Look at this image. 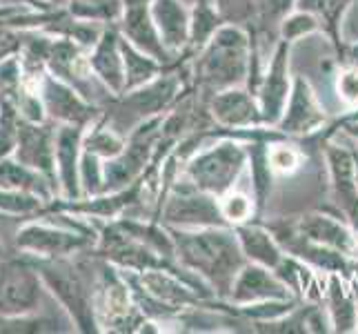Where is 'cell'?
I'll use <instances>...</instances> for the list:
<instances>
[{
    "mask_svg": "<svg viewBox=\"0 0 358 334\" xmlns=\"http://www.w3.org/2000/svg\"><path fill=\"white\" fill-rule=\"evenodd\" d=\"M43 105L49 116H54L63 125H80L94 123L101 111H98L87 98L78 90H73L69 83L60 81L58 76H45L43 81Z\"/></svg>",
    "mask_w": 358,
    "mask_h": 334,
    "instance_id": "cell-14",
    "label": "cell"
},
{
    "mask_svg": "<svg viewBox=\"0 0 358 334\" xmlns=\"http://www.w3.org/2000/svg\"><path fill=\"white\" fill-rule=\"evenodd\" d=\"M80 156H83V127L63 125L56 132V165L60 188L69 201L80 196Z\"/></svg>",
    "mask_w": 358,
    "mask_h": 334,
    "instance_id": "cell-19",
    "label": "cell"
},
{
    "mask_svg": "<svg viewBox=\"0 0 358 334\" xmlns=\"http://www.w3.org/2000/svg\"><path fill=\"white\" fill-rule=\"evenodd\" d=\"M294 230L303 239L331 247L345 256L358 258V232L343 216H331L325 212H312L299 218Z\"/></svg>",
    "mask_w": 358,
    "mask_h": 334,
    "instance_id": "cell-15",
    "label": "cell"
},
{
    "mask_svg": "<svg viewBox=\"0 0 358 334\" xmlns=\"http://www.w3.org/2000/svg\"><path fill=\"white\" fill-rule=\"evenodd\" d=\"M289 63H292V43L280 41L274 52H271V58L267 67L263 69L261 83H258L256 90V98L258 105H261V114L267 127L278 125L282 111H285V105L289 101L292 85H294Z\"/></svg>",
    "mask_w": 358,
    "mask_h": 334,
    "instance_id": "cell-7",
    "label": "cell"
},
{
    "mask_svg": "<svg viewBox=\"0 0 358 334\" xmlns=\"http://www.w3.org/2000/svg\"><path fill=\"white\" fill-rule=\"evenodd\" d=\"M334 92L338 101L348 109L358 107V65L356 63H350L338 69L334 78Z\"/></svg>",
    "mask_w": 358,
    "mask_h": 334,
    "instance_id": "cell-28",
    "label": "cell"
},
{
    "mask_svg": "<svg viewBox=\"0 0 358 334\" xmlns=\"http://www.w3.org/2000/svg\"><path fill=\"white\" fill-rule=\"evenodd\" d=\"M185 3H187V5H194V3H196V0H185Z\"/></svg>",
    "mask_w": 358,
    "mask_h": 334,
    "instance_id": "cell-37",
    "label": "cell"
},
{
    "mask_svg": "<svg viewBox=\"0 0 358 334\" xmlns=\"http://www.w3.org/2000/svg\"><path fill=\"white\" fill-rule=\"evenodd\" d=\"M176 245V261L209 283L220 301L229 296L231 283L247 263L236 230L229 225L214 228H167Z\"/></svg>",
    "mask_w": 358,
    "mask_h": 334,
    "instance_id": "cell-2",
    "label": "cell"
},
{
    "mask_svg": "<svg viewBox=\"0 0 358 334\" xmlns=\"http://www.w3.org/2000/svg\"><path fill=\"white\" fill-rule=\"evenodd\" d=\"M41 207L38 196L24 194V192H11V190H0V209L14 214H27Z\"/></svg>",
    "mask_w": 358,
    "mask_h": 334,
    "instance_id": "cell-30",
    "label": "cell"
},
{
    "mask_svg": "<svg viewBox=\"0 0 358 334\" xmlns=\"http://www.w3.org/2000/svg\"><path fill=\"white\" fill-rule=\"evenodd\" d=\"M90 65L92 71L114 96L125 92V58H122L118 25H109L103 29L101 39L90 52Z\"/></svg>",
    "mask_w": 358,
    "mask_h": 334,
    "instance_id": "cell-18",
    "label": "cell"
},
{
    "mask_svg": "<svg viewBox=\"0 0 358 334\" xmlns=\"http://www.w3.org/2000/svg\"><path fill=\"white\" fill-rule=\"evenodd\" d=\"M303 152L287 139L267 143V160L276 176H292L303 167Z\"/></svg>",
    "mask_w": 358,
    "mask_h": 334,
    "instance_id": "cell-26",
    "label": "cell"
},
{
    "mask_svg": "<svg viewBox=\"0 0 358 334\" xmlns=\"http://www.w3.org/2000/svg\"><path fill=\"white\" fill-rule=\"evenodd\" d=\"M41 301V274L27 263L11 261L0 270V312L27 314Z\"/></svg>",
    "mask_w": 358,
    "mask_h": 334,
    "instance_id": "cell-11",
    "label": "cell"
},
{
    "mask_svg": "<svg viewBox=\"0 0 358 334\" xmlns=\"http://www.w3.org/2000/svg\"><path fill=\"white\" fill-rule=\"evenodd\" d=\"M16 139L18 163L29 169H38L41 174L52 179L56 165V134L38 125H18Z\"/></svg>",
    "mask_w": 358,
    "mask_h": 334,
    "instance_id": "cell-20",
    "label": "cell"
},
{
    "mask_svg": "<svg viewBox=\"0 0 358 334\" xmlns=\"http://www.w3.org/2000/svg\"><path fill=\"white\" fill-rule=\"evenodd\" d=\"M178 67L180 60L174 67L160 74L158 78L143 85V88H136L116 96V105L105 111V125L127 139L141 123L156 116H165L189 92L192 78L185 76Z\"/></svg>",
    "mask_w": 358,
    "mask_h": 334,
    "instance_id": "cell-3",
    "label": "cell"
},
{
    "mask_svg": "<svg viewBox=\"0 0 358 334\" xmlns=\"http://www.w3.org/2000/svg\"><path fill=\"white\" fill-rule=\"evenodd\" d=\"M234 230H236V237L247 261L276 270V265L285 256V250H282V245L278 243L274 232L256 221L243 223V225H236Z\"/></svg>",
    "mask_w": 358,
    "mask_h": 334,
    "instance_id": "cell-21",
    "label": "cell"
},
{
    "mask_svg": "<svg viewBox=\"0 0 358 334\" xmlns=\"http://www.w3.org/2000/svg\"><path fill=\"white\" fill-rule=\"evenodd\" d=\"M296 3H299V0H261L258 16L263 18L265 25H269V20H271L278 29V22L285 18L289 11L296 9Z\"/></svg>",
    "mask_w": 358,
    "mask_h": 334,
    "instance_id": "cell-31",
    "label": "cell"
},
{
    "mask_svg": "<svg viewBox=\"0 0 358 334\" xmlns=\"http://www.w3.org/2000/svg\"><path fill=\"white\" fill-rule=\"evenodd\" d=\"M218 203H220V212H223V218L227 221V225H231V228L243 225V223H250V221H254L258 216L254 194L241 190L238 185L234 190H229L227 194L220 196Z\"/></svg>",
    "mask_w": 358,
    "mask_h": 334,
    "instance_id": "cell-25",
    "label": "cell"
},
{
    "mask_svg": "<svg viewBox=\"0 0 358 334\" xmlns=\"http://www.w3.org/2000/svg\"><path fill=\"white\" fill-rule=\"evenodd\" d=\"M118 32L125 41H129L134 47H138L141 52L150 54L152 58L160 60L163 65L171 67L176 65L180 58H174L167 47L163 45L158 27L152 16V3H134L125 5L122 9V16L118 20Z\"/></svg>",
    "mask_w": 358,
    "mask_h": 334,
    "instance_id": "cell-12",
    "label": "cell"
},
{
    "mask_svg": "<svg viewBox=\"0 0 358 334\" xmlns=\"http://www.w3.org/2000/svg\"><path fill=\"white\" fill-rule=\"evenodd\" d=\"M352 54H354V63L358 65V52H352Z\"/></svg>",
    "mask_w": 358,
    "mask_h": 334,
    "instance_id": "cell-36",
    "label": "cell"
},
{
    "mask_svg": "<svg viewBox=\"0 0 358 334\" xmlns=\"http://www.w3.org/2000/svg\"><path fill=\"white\" fill-rule=\"evenodd\" d=\"M152 16L167 52L174 58H189L192 7L185 0H152Z\"/></svg>",
    "mask_w": 358,
    "mask_h": 334,
    "instance_id": "cell-17",
    "label": "cell"
},
{
    "mask_svg": "<svg viewBox=\"0 0 358 334\" xmlns=\"http://www.w3.org/2000/svg\"><path fill=\"white\" fill-rule=\"evenodd\" d=\"M323 303L331 321V332H358V303L348 286V279L336 274V272H327Z\"/></svg>",
    "mask_w": 358,
    "mask_h": 334,
    "instance_id": "cell-22",
    "label": "cell"
},
{
    "mask_svg": "<svg viewBox=\"0 0 358 334\" xmlns=\"http://www.w3.org/2000/svg\"><path fill=\"white\" fill-rule=\"evenodd\" d=\"M325 123H327V114L310 81L305 76H294L289 101L285 105V111H282L276 130L280 134H285L287 139L289 136H310L323 130Z\"/></svg>",
    "mask_w": 358,
    "mask_h": 334,
    "instance_id": "cell-9",
    "label": "cell"
},
{
    "mask_svg": "<svg viewBox=\"0 0 358 334\" xmlns=\"http://www.w3.org/2000/svg\"><path fill=\"white\" fill-rule=\"evenodd\" d=\"M120 47H122V58H125V92L143 88V85L158 78L160 74L169 69L167 65L160 63V60L141 52L138 47H134L129 41L122 39V36H120Z\"/></svg>",
    "mask_w": 358,
    "mask_h": 334,
    "instance_id": "cell-23",
    "label": "cell"
},
{
    "mask_svg": "<svg viewBox=\"0 0 358 334\" xmlns=\"http://www.w3.org/2000/svg\"><path fill=\"white\" fill-rule=\"evenodd\" d=\"M289 288L282 283L274 270L265 265H258L247 261L241 272L231 283V290L227 296L229 305H252V303H263L271 299H292Z\"/></svg>",
    "mask_w": 358,
    "mask_h": 334,
    "instance_id": "cell-13",
    "label": "cell"
},
{
    "mask_svg": "<svg viewBox=\"0 0 358 334\" xmlns=\"http://www.w3.org/2000/svg\"><path fill=\"white\" fill-rule=\"evenodd\" d=\"M41 279L47 283L58 301L63 303L67 314L73 323L83 332H96L98 319H96V292L92 283L85 279V270L76 263L67 261L65 256L58 258H43L36 263Z\"/></svg>",
    "mask_w": 358,
    "mask_h": 334,
    "instance_id": "cell-4",
    "label": "cell"
},
{
    "mask_svg": "<svg viewBox=\"0 0 358 334\" xmlns=\"http://www.w3.org/2000/svg\"><path fill=\"white\" fill-rule=\"evenodd\" d=\"M214 5L220 11V16L225 18V22L245 25L252 22V18L258 14L261 0H214Z\"/></svg>",
    "mask_w": 358,
    "mask_h": 334,
    "instance_id": "cell-29",
    "label": "cell"
},
{
    "mask_svg": "<svg viewBox=\"0 0 358 334\" xmlns=\"http://www.w3.org/2000/svg\"><path fill=\"white\" fill-rule=\"evenodd\" d=\"M261 56L243 25L225 22L199 54L189 58V78L196 96L207 103L216 92L247 85L254 94L261 83Z\"/></svg>",
    "mask_w": 358,
    "mask_h": 334,
    "instance_id": "cell-1",
    "label": "cell"
},
{
    "mask_svg": "<svg viewBox=\"0 0 358 334\" xmlns=\"http://www.w3.org/2000/svg\"><path fill=\"white\" fill-rule=\"evenodd\" d=\"M96 290L94 303L98 326H105V330L112 332H138L147 316L134 299L125 272L120 267L116 270L114 263H103Z\"/></svg>",
    "mask_w": 358,
    "mask_h": 334,
    "instance_id": "cell-6",
    "label": "cell"
},
{
    "mask_svg": "<svg viewBox=\"0 0 358 334\" xmlns=\"http://www.w3.org/2000/svg\"><path fill=\"white\" fill-rule=\"evenodd\" d=\"M7 252V228L5 221H0V256H5Z\"/></svg>",
    "mask_w": 358,
    "mask_h": 334,
    "instance_id": "cell-35",
    "label": "cell"
},
{
    "mask_svg": "<svg viewBox=\"0 0 358 334\" xmlns=\"http://www.w3.org/2000/svg\"><path fill=\"white\" fill-rule=\"evenodd\" d=\"M156 221H160L167 228H185V230L227 225L216 196L199 190L182 174H178L174 185L169 188L163 205L156 212Z\"/></svg>",
    "mask_w": 358,
    "mask_h": 334,
    "instance_id": "cell-5",
    "label": "cell"
},
{
    "mask_svg": "<svg viewBox=\"0 0 358 334\" xmlns=\"http://www.w3.org/2000/svg\"><path fill=\"white\" fill-rule=\"evenodd\" d=\"M320 18L316 14L307 9H294L289 14L278 22V36L280 41H287V43H296L305 39V36H312L320 29Z\"/></svg>",
    "mask_w": 358,
    "mask_h": 334,
    "instance_id": "cell-27",
    "label": "cell"
},
{
    "mask_svg": "<svg viewBox=\"0 0 358 334\" xmlns=\"http://www.w3.org/2000/svg\"><path fill=\"white\" fill-rule=\"evenodd\" d=\"M338 127H343L341 132H345L354 141V145L358 147V123H350V120H338Z\"/></svg>",
    "mask_w": 358,
    "mask_h": 334,
    "instance_id": "cell-33",
    "label": "cell"
},
{
    "mask_svg": "<svg viewBox=\"0 0 358 334\" xmlns=\"http://www.w3.org/2000/svg\"><path fill=\"white\" fill-rule=\"evenodd\" d=\"M343 141L348 143V145L352 147V152H354V172H356V185H358V147L354 145V141H352L345 132H343Z\"/></svg>",
    "mask_w": 358,
    "mask_h": 334,
    "instance_id": "cell-34",
    "label": "cell"
},
{
    "mask_svg": "<svg viewBox=\"0 0 358 334\" xmlns=\"http://www.w3.org/2000/svg\"><path fill=\"white\" fill-rule=\"evenodd\" d=\"M296 7L312 11L316 16H323L329 25H336L334 20L338 18L343 5H341V0H299Z\"/></svg>",
    "mask_w": 358,
    "mask_h": 334,
    "instance_id": "cell-32",
    "label": "cell"
},
{
    "mask_svg": "<svg viewBox=\"0 0 358 334\" xmlns=\"http://www.w3.org/2000/svg\"><path fill=\"white\" fill-rule=\"evenodd\" d=\"M192 7V25H189V58L212 41V36L223 27L225 18L220 16L214 0H196Z\"/></svg>",
    "mask_w": 358,
    "mask_h": 334,
    "instance_id": "cell-24",
    "label": "cell"
},
{
    "mask_svg": "<svg viewBox=\"0 0 358 334\" xmlns=\"http://www.w3.org/2000/svg\"><path fill=\"white\" fill-rule=\"evenodd\" d=\"M207 109H209V116H212L216 127L247 130V127L265 125L258 98L247 85L216 92L207 101Z\"/></svg>",
    "mask_w": 358,
    "mask_h": 334,
    "instance_id": "cell-10",
    "label": "cell"
},
{
    "mask_svg": "<svg viewBox=\"0 0 358 334\" xmlns=\"http://www.w3.org/2000/svg\"><path fill=\"white\" fill-rule=\"evenodd\" d=\"M325 163L331 179V199L341 216L358 232V185L354 172V152L343 139L325 143Z\"/></svg>",
    "mask_w": 358,
    "mask_h": 334,
    "instance_id": "cell-8",
    "label": "cell"
},
{
    "mask_svg": "<svg viewBox=\"0 0 358 334\" xmlns=\"http://www.w3.org/2000/svg\"><path fill=\"white\" fill-rule=\"evenodd\" d=\"M94 237H87L85 232L71 230H56L47 225H24L16 234V245L45 258H58L73 254L92 243Z\"/></svg>",
    "mask_w": 358,
    "mask_h": 334,
    "instance_id": "cell-16",
    "label": "cell"
}]
</instances>
